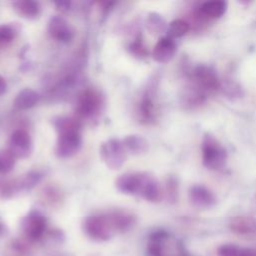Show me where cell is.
Here are the masks:
<instances>
[{
    "instance_id": "cell-22",
    "label": "cell",
    "mask_w": 256,
    "mask_h": 256,
    "mask_svg": "<svg viewBox=\"0 0 256 256\" xmlns=\"http://www.w3.org/2000/svg\"><path fill=\"white\" fill-rule=\"evenodd\" d=\"M190 30V24L184 19H174L167 26L168 36L175 39L183 37Z\"/></svg>"
},
{
    "instance_id": "cell-32",
    "label": "cell",
    "mask_w": 256,
    "mask_h": 256,
    "mask_svg": "<svg viewBox=\"0 0 256 256\" xmlns=\"http://www.w3.org/2000/svg\"><path fill=\"white\" fill-rule=\"evenodd\" d=\"M54 4H55V6L57 7L58 10L63 11V12L68 11L71 7V2L70 1H58V2H55Z\"/></svg>"
},
{
    "instance_id": "cell-2",
    "label": "cell",
    "mask_w": 256,
    "mask_h": 256,
    "mask_svg": "<svg viewBox=\"0 0 256 256\" xmlns=\"http://www.w3.org/2000/svg\"><path fill=\"white\" fill-rule=\"evenodd\" d=\"M148 256H187L183 243L165 230L152 232L146 243Z\"/></svg>"
},
{
    "instance_id": "cell-31",
    "label": "cell",
    "mask_w": 256,
    "mask_h": 256,
    "mask_svg": "<svg viewBox=\"0 0 256 256\" xmlns=\"http://www.w3.org/2000/svg\"><path fill=\"white\" fill-rule=\"evenodd\" d=\"M167 195L171 201H175L177 198V183L173 178H170L167 182Z\"/></svg>"
},
{
    "instance_id": "cell-18",
    "label": "cell",
    "mask_w": 256,
    "mask_h": 256,
    "mask_svg": "<svg viewBox=\"0 0 256 256\" xmlns=\"http://www.w3.org/2000/svg\"><path fill=\"white\" fill-rule=\"evenodd\" d=\"M139 115L143 123H152L156 118V107L153 94L147 91L139 104Z\"/></svg>"
},
{
    "instance_id": "cell-6",
    "label": "cell",
    "mask_w": 256,
    "mask_h": 256,
    "mask_svg": "<svg viewBox=\"0 0 256 256\" xmlns=\"http://www.w3.org/2000/svg\"><path fill=\"white\" fill-rule=\"evenodd\" d=\"M102 103V96L96 89L86 88L77 95L75 111L81 118H92L98 114Z\"/></svg>"
},
{
    "instance_id": "cell-11",
    "label": "cell",
    "mask_w": 256,
    "mask_h": 256,
    "mask_svg": "<svg viewBox=\"0 0 256 256\" xmlns=\"http://www.w3.org/2000/svg\"><path fill=\"white\" fill-rule=\"evenodd\" d=\"M48 32L52 38L59 42H70L74 37V29L72 26L59 15H54L48 23Z\"/></svg>"
},
{
    "instance_id": "cell-12",
    "label": "cell",
    "mask_w": 256,
    "mask_h": 256,
    "mask_svg": "<svg viewBox=\"0 0 256 256\" xmlns=\"http://www.w3.org/2000/svg\"><path fill=\"white\" fill-rule=\"evenodd\" d=\"M188 199L192 206L198 209L211 208L216 204L214 193L203 185H193L188 192Z\"/></svg>"
},
{
    "instance_id": "cell-30",
    "label": "cell",
    "mask_w": 256,
    "mask_h": 256,
    "mask_svg": "<svg viewBox=\"0 0 256 256\" xmlns=\"http://www.w3.org/2000/svg\"><path fill=\"white\" fill-rule=\"evenodd\" d=\"M41 174L39 172L33 171V172H29L19 183L21 189H31L33 188L40 180H41Z\"/></svg>"
},
{
    "instance_id": "cell-10",
    "label": "cell",
    "mask_w": 256,
    "mask_h": 256,
    "mask_svg": "<svg viewBox=\"0 0 256 256\" xmlns=\"http://www.w3.org/2000/svg\"><path fill=\"white\" fill-rule=\"evenodd\" d=\"M32 150V139L27 131L18 129L11 134L8 141V151L15 158H27Z\"/></svg>"
},
{
    "instance_id": "cell-29",
    "label": "cell",
    "mask_w": 256,
    "mask_h": 256,
    "mask_svg": "<svg viewBox=\"0 0 256 256\" xmlns=\"http://www.w3.org/2000/svg\"><path fill=\"white\" fill-rule=\"evenodd\" d=\"M223 92L228 96V97H240L242 95V90L239 87L237 83H235L232 80H224V82H221V87Z\"/></svg>"
},
{
    "instance_id": "cell-16",
    "label": "cell",
    "mask_w": 256,
    "mask_h": 256,
    "mask_svg": "<svg viewBox=\"0 0 256 256\" xmlns=\"http://www.w3.org/2000/svg\"><path fill=\"white\" fill-rule=\"evenodd\" d=\"M14 11L25 19H35L41 13V5L33 0H18L12 3Z\"/></svg>"
},
{
    "instance_id": "cell-4",
    "label": "cell",
    "mask_w": 256,
    "mask_h": 256,
    "mask_svg": "<svg viewBox=\"0 0 256 256\" xmlns=\"http://www.w3.org/2000/svg\"><path fill=\"white\" fill-rule=\"evenodd\" d=\"M188 85L208 97L220 89L221 80L211 66L198 64L192 68L189 74Z\"/></svg>"
},
{
    "instance_id": "cell-35",
    "label": "cell",
    "mask_w": 256,
    "mask_h": 256,
    "mask_svg": "<svg viewBox=\"0 0 256 256\" xmlns=\"http://www.w3.org/2000/svg\"><path fill=\"white\" fill-rule=\"evenodd\" d=\"M247 256H256V250L252 248H247Z\"/></svg>"
},
{
    "instance_id": "cell-8",
    "label": "cell",
    "mask_w": 256,
    "mask_h": 256,
    "mask_svg": "<svg viewBox=\"0 0 256 256\" xmlns=\"http://www.w3.org/2000/svg\"><path fill=\"white\" fill-rule=\"evenodd\" d=\"M126 149L122 141L112 138L103 142L99 149L102 161L110 169H119L126 160Z\"/></svg>"
},
{
    "instance_id": "cell-27",
    "label": "cell",
    "mask_w": 256,
    "mask_h": 256,
    "mask_svg": "<svg viewBox=\"0 0 256 256\" xmlns=\"http://www.w3.org/2000/svg\"><path fill=\"white\" fill-rule=\"evenodd\" d=\"M15 157L8 151L0 152V174L9 173L15 165Z\"/></svg>"
},
{
    "instance_id": "cell-9",
    "label": "cell",
    "mask_w": 256,
    "mask_h": 256,
    "mask_svg": "<svg viewBox=\"0 0 256 256\" xmlns=\"http://www.w3.org/2000/svg\"><path fill=\"white\" fill-rule=\"evenodd\" d=\"M150 174L144 172L125 173L117 178L115 186L118 191L128 195H141Z\"/></svg>"
},
{
    "instance_id": "cell-14",
    "label": "cell",
    "mask_w": 256,
    "mask_h": 256,
    "mask_svg": "<svg viewBox=\"0 0 256 256\" xmlns=\"http://www.w3.org/2000/svg\"><path fill=\"white\" fill-rule=\"evenodd\" d=\"M177 51V45L173 38L167 36L161 37L154 45L152 50V58L158 63L169 62Z\"/></svg>"
},
{
    "instance_id": "cell-25",
    "label": "cell",
    "mask_w": 256,
    "mask_h": 256,
    "mask_svg": "<svg viewBox=\"0 0 256 256\" xmlns=\"http://www.w3.org/2000/svg\"><path fill=\"white\" fill-rule=\"evenodd\" d=\"M41 241H43L45 245H49V246L61 245L65 241V234L60 229H53V230L47 231Z\"/></svg>"
},
{
    "instance_id": "cell-7",
    "label": "cell",
    "mask_w": 256,
    "mask_h": 256,
    "mask_svg": "<svg viewBox=\"0 0 256 256\" xmlns=\"http://www.w3.org/2000/svg\"><path fill=\"white\" fill-rule=\"evenodd\" d=\"M21 229L28 241H41L47 232V219L40 211L32 210L22 218Z\"/></svg>"
},
{
    "instance_id": "cell-24",
    "label": "cell",
    "mask_w": 256,
    "mask_h": 256,
    "mask_svg": "<svg viewBox=\"0 0 256 256\" xmlns=\"http://www.w3.org/2000/svg\"><path fill=\"white\" fill-rule=\"evenodd\" d=\"M217 256H247V248L232 243H226L218 248Z\"/></svg>"
},
{
    "instance_id": "cell-3",
    "label": "cell",
    "mask_w": 256,
    "mask_h": 256,
    "mask_svg": "<svg viewBox=\"0 0 256 256\" xmlns=\"http://www.w3.org/2000/svg\"><path fill=\"white\" fill-rule=\"evenodd\" d=\"M201 156L203 165L213 171L221 170L227 162V151L220 141L210 133L204 134L201 142Z\"/></svg>"
},
{
    "instance_id": "cell-20",
    "label": "cell",
    "mask_w": 256,
    "mask_h": 256,
    "mask_svg": "<svg viewBox=\"0 0 256 256\" xmlns=\"http://www.w3.org/2000/svg\"><path fill=\"white\" fill-rule=\"evenodd\" d=\"M140 196L145 200L153 203L159 202L162 199L163 192L161 190L160 184L152 175H150L149 179L147 180Z\"/></svg>"
},
{
    "instance_id": "cell-13",
    "label": "cell",
    "mask_w": 256,
    "mask_h": 256,
    "mask_svg": "<svg viewBox=\"0 0 256 256\" xmlns=\"http://www.w3.org/2000/svg\"><path fill=\"white\" fill-rule=\"evenodd\" d=\"M228 8V4L222 0L205 1L197 7L196 16L201 20H212L222 17Z\"/></svg>"
},
{
    "instance_id": "cell-26",
    "label": "cell",
    "mask_w": 256,
    "mask_h": 256,
    "mask_svg": "<svg viewBox=\"0 0 256 256\" xmlns=\"http://www.w3.org/2000/svg\"><path fill=\"white\" fill-rule=\"evenodd\" d=\"M18 29L13 24L0 25V45L10 43L17 35Z\"/></svg>"
},
{
    "instance_id": "cell-1",
    "label": "cell",
    "mask_w": 256,
    "mask_h": 256,
    "mask_svg": "<svg viewBox=\"0 0 256 256\" xmlns=\"http://www.w3.org/2000/svg\"><path fill=\"white\" fill-rule=\"evenodd\" d=\"M58 137L55 146V154L58 158H70L81 148L80 123L72 117H58L54 121Z\"/></svg>"
},
{
    "instance_id": "cell-23",
    "label": "cell",
    "mask_w": 256,
    "mask_h": 256,
    "mask_svg": "<svg viewBox=\"0 0 256 256\" xmlns=\"http://www.w3.org/2000/svg\"><path fill=\"white\" fill-rule=\"evenodd\" d=\"M146 27L152 34H159L165 31L166 23L161 15L158 13H150L146 19Z\"/></svg>"
},
{
    "instance_id": "cell-34",
    "label": "cell",
    "mask_w": 256,
    "mask_h": 256,
    "mask_svg": "<svg viewBox=\"0 0 256 256\" xmlns=\"http://www.w3.org/2000/svg\"><path fill=\"white\" fill-rule=\"evenodd\" d=\"M8 233V229L6 227V225L0 220V237L5 236Z\"/></svg>"
},
{
    "instance_id": "cell-5",
    "label": "cell",
    "mask_w": 256,
    "mask_h": 256,
    "mask_svg": "<svg viewBox=\"0 0 256 256\" xmlns=\"http://www.w3.org/2000/svg\"><path fill=\"white\" fill-rule=\"evenodd\" d=\"M84 233L94 241H108L117 232L108 213L87 216L82 223Z\"/></svg>"
},
{
    "instance_id": "cell-36",
    "label": "cell",
    "mask_w": 256,
    "mask_h": 256,
    "mask_svg": "<svg viewBox=\"0 0 256 256\" xmlns=\"http://www.w3.org/2000/svg\"><path fill=\"white\" fill-rule=\"evenodd\" d=\"M54 256H73V255L70 254V253H59V254H56Z\"/></svg>"
},
{
    "instance_id": "cell-15",
    "label": "cell",
    "mask_w": 256,
    "mask_h": 256,
    "mask_svg": "<svg viewBox=\"0 0 256 256\" xmlns=\"http://www.w3.org/2000/svg\"><path fill=\"white\" fill-rule=\"evenodd\" d=\"M117 233L130 231L136 224V217L133 213L126 210H114L108 212Z\"/></svg>"
},
{
    "instance_id": "cell-28",
    "label": "cell",
    "mask_w": 256,
    "mask_h": 256,
    "mask_svg": "<svg viewBox=\"0 0 256 256\" xmlns=\"http://www.w3.org/2000/svg\"><path fill=\"white\" fill-rule=\"evenodd\" d=\"M129 50L137 58H145L148 56L149 51L140 36L135 38L129 45Z\"/></svg>"
},
{
    "instance_id": "cell-21",
    "label": "cell",
    "mask_w": 256,
    "mask_h": 256,
    "mask_svg": "<svg viewBox=\"0 0 256 256\" xmlns=\"http://www.w3.org/2000/svg\"><path fill=\"white\" fill-rule=\"evenodd\" d=\"M231 229L239 234H253L256 232V224L250 218L237 217L231 221Z\"/></svg>"
},
{
    "instance_id": "cell-17",
    "label": "cell",
    "mask_w": 256,
    "mask_h": 256,
    "mask_svg": "<svg viewBox=\"0 0 256 256\" xmlns=\"http://www.w3.org/2000/svg\"><path fill=\"white\" fill-rule=\"evenodd\" d=\"M40 100V95L38 92L31 88H24L16 95L13 105L18 110H28L36 106Z\"/></svg>"
},
{
    "instance_id": "cell-37",
    "label": "cell",
    "mask_w": 256,
    "mask_h": 256,
    "mask_svg": "<svg viewBox=\"0 0 256 256\" xmlns=\"http://www.w3.org/2000/svg\"><path fill=\"white\" fill-rule=\"evenodd\" d=\"M89 256H100V255H98V254H90Z\"/></svg>"
},
{
    "instance_id": "cell-19",
    "label": "cell",
    "mask_w": 256,
    "mask_h": 256,
    "mask_svg": "<svg viewBox=\"0 0 256 256\" xmlns=\"http://www.w3.org/2000/svg\"><path fill=\"white\" fill-rule=\"evenodd\" d=\"M122 143L126 151L134 155L144 154L148 150V142L139 135H128L123 139Z\"/></svg>"
},
{
    "instance_id": "cell-33",
    "label": "cell",
    "mask_w": 256,
    "mask_h": 256,
    "mask_svg": "<svg viewBox=\"0 0 256 256\" xmlns=\"http://www.w3.org/2000/svg\"><path fill=\"white\" fill-rule=\"evenodd\" d=\"M7 91V82L6 80L0 75V96L5 94Z\"/></svg>"
}]
</instances>
